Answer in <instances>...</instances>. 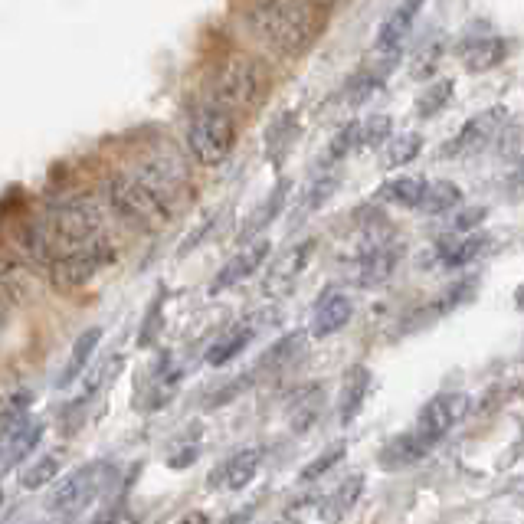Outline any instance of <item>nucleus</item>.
Segmentation results:
<instances>
[{"label": "nucleus", "mask_w": 524, "mask_h": 524, "mask_svg": "<svg viewBox=\"0 0 524 524\" xmlns=\"http://www.w3.org/2000/svg\"><path fill=\"white\" fill-rule=\"evenodd\" d=\"M390 138H393L390 115L374 112L371 118H364L361 122V148H380V145H387Z\"/></svg>", "instance_id": "f704fd0d"}, {"label": "nucleus", "mask_w": 524, "mask_h": 524, "mask_svg": "<svg viewBox=\"0 0 524 524\" xmlns=\"http://www.w3.org/2000/svg\"><path fill=\"white\" fill-rule=\"evenodd\" d=\"M4 321H7V295L0 292V328H4Z\"/></svg>", "instance_id": "79ce46f5"}, {"label": "nucleus", "mask_w": 524, "mask_h": 524, "mask_svg": "<svg viewBox=\"0 0 524 524\" xmlns=\"http://www.w3.org/2000/svg\"><path fill=\"white\" fill-rule=\"evenodd\" d=\"M289 190H292L289 177H279L276 187L269 190V197L262 200V204H259L253 213H249V220L243 223V230H240V240H243V243L259 240V236L269 230V223L279 220V213L285 210V204H289Z\"/></svg>", "instance_id": "2eb2a0df"}, {"label": "nucleus", "mask_w": 524, "mask_h": 524, "mask_svg": "<svg viewBox=\"0 0 524 524\" xmlns=\"http://www.w3.org/2000/svg\"><path fill=\"white\" fill-rule=\"evenodd\" d=\"M475 292H479V282H475V279H459V282H452L449 289L436 299L433 315H449V312H456V308H462L466 302H472Z\"/></svg>", "instance_id": "473e14b6"}, {"label": "nucleus", "mask_w": 524, "mask_h": 524, "mask_svg": "<svg viewBox=\"0 0 524 524\" xmlns=\"http://www.w3.org/2000/svg\"><path fill=\"white\" fill-rule=\"evenodd\" d=\"M348 456V443H331L321 456H315L308 466H302V472H299V482H318V479H325V475L338 466V462Z\"/></svg>", "instance_id": "2f4dec72"}, {"label": "nucleus", "mask_w": 524, "mask_h": 524, "mask_svg": "<svg viewBox=\"0 0 524 524\" xmlns=\"http://www.w3.org/2000/svg\"><path fill=\"white\" fill-rule=\"evenodd\" d=\"M423 4H426V0H400V4L393 7V14L384 20V27L377 30L374 50L384 53V56H387V53H397L400 43L410 37V30H413L416 17H420Z\"/></svg>", "instance_id": "ddd939ff"}, {"label": "nucleus", "mask_w": 524, "mask_h": 524, "mask_svg": "<svg viewBox=\"0 0 524 524\" xmlns=\"http://www.w3.org/2000/svg\"><path fill=\"white\" fill-rule=\"evenodd\" d=\"M161 302H164V292H158V299H154L148 308L145 328H141V335H138V348H148V344L154 341V331H158V325H161Z\"/></svg>", "instance_id": "58836bf2"}, {"label": "nucleus", "mask_w": 524, "mask_h": 524, "mask_svg": "<svg viewBox=\"0 0 524 524\" xmlns=\"http://www.w3.org/2000/svg\"><path fill=\"white\" fill-rule=\"evenodd\" d=\"M335 190H338V177L335 174L315 181L312 187L305 190V197H302V213H315L321 204H328V197L335 194Z\"/></svg>", "instance_id": "c9c22d12"}, {"label": "nucleus", "mask_w": 524, "mask_h": 524, "mask_svg": "<svg viewBox=\"0 0 524 524\" xmlns=\"http://www.w3.org/2000/svg\"><path fill=\"white\" fill-rule=\"evenodd\" d=\"M246 27L279 56H302L325 30V14L312 0H249Z\"/></svg>", "instance_id": "f257e3e1"}, {"label": "nucleus", "mask_w": 524, "mask_h": 524, "mask_svg": "<svg viewBox=\"0 0 524 524\" xmlns=\"http://www.w3.org/2000/svg\"><path fill=\"white\" fill-rule=\"evenodd\" d=\"M459 204H462V187L459 184L430 181L423 204H420V213H426V217H443V213H452Z\"/></svg>", "instance_id": "cd10ccee"}, {"label": "nucleus", "mask_w": 524, "mask_h": 524, "mask_svg": "<svg viewBox=\"0 0 524 524\" xmlns=\"http://www.w3.org/2000/svg\"><path fill=\"white\" fill-rule=\"evenodd\" d=\"M439 56H443V40H433L430 46H423L420 56L413 59L410 73H413L416 79H423V73H433V66L439 63Z\"/></svg>", "instance_id": "4c0bfd02"}, {"label": "nucleus", "mask_w": 524, "mask_h": 524, "mask_svg": "<svg viewBox=\"0 0 524 524\" xmlns=\"http://www.w3.org/2000/svg\"><path fill=\"white\" fill-rule=\"evenodd\" d=\"M40 439H43V423H37V420L23 423L20 430L10 436V443L4 446V459H0V475H7L14 466H20V462L40 446Z\"/></svg>", "instance_id": "393cba45"}, {"label": "nucleus", "mask_w": 524, "mask_h": 524, "mask_svg": "<svg viewBox=\"0 0 524 524\" xmlns=\"http://www.w3.org/2000/svg\"><path fill=\"white\" fill-rule=\"evenodd\" d=\"M33 262L23 256L10 253L7 246H0V292L4 295H33L37 285H33Z\"/></svg>", "instance_id": "4be33fe9"}, {"label": "nucleus", "mask_w": 524, "mask_h": 524, "mask_svg": "<svg viewBox=\"0 0 524 524\" xmlns=\"http://www.w3.org/2000/svg\"><path fill=\"white\" fill-rule=\"evenodd\" d=\"M259 466H262V449L246 446L240 452H233V456L220 466V472H213L210 488L223 485V488H230V492H243V488L256 479Z\"/></svg>", "instance_id": "4468645a"}, {"label": "nucleus", "mask_w": 524, "mask_h": 524, "mask_svg": "<svg viewBox=\"0 0 524 524\" xmlns=\"http://www.w3.org/2000/svg\"><path fill=\"white\" fill-rule=\"evenodd\" d=\"M420 151H423V138L416 135V131H400V135H393L384 145V168L397 171L403 164L420 158Z\"/></svg>", "instance_id": "c756f323"}, {"label": "nucleus", "mask_w": 524, "mask_h": 524, "mask_svg": "<svg viewBox=\"0 0 524 524\" xmlns=\"http://www.w3.org/2000/svg\"><path fill=\"white\" fill-rule=\"evenodd\" d=\"M400 253H403V249L393 240H374L371 246L364 249L361 269H357V279H361V285H384L393 276V269H397Z\"/></svg>", "instance_id": "f3484780"}, {"label": "nucleus", "mask_w": 524, "mask_h": 524, "mask_svg": "<svg viewBox=\"0 0 524 524\" xmlns=\"http://www.w3.org/2000/svg\"><path fill=\"white\" fill-rule=\"evenodd\" d=\"M256 338V328L253 325H240V328H230L226 331L223 338H217L210 344V351H207V364L210 367H226L233 361V357H240L249 344H253Z\"/></svg>", "instance_id": "a878e982"}, {"label": "nucleus", "mask_w": 524, "mask_h": 524, "mask_svg": "<svg viewBox=\"0 0 524 524\" xmlns=\"http://www.w3.org/2000/svg\"><path fill=\"white\" fill-rule=\"evenodd\" d=\"M295 138H299V122H295V115L292 112L279 115L276 122H272V128L266 131V154L279 164L285 154L292 151Z\"/></svg>", "instance_id": "c85d7f7f"}, {"label": "nucleus", "mask_w": 524, "mask_h": 524, "mask_svg": "<svg viewBox=\"0 0 524 524\" xmlns=\"http://www.w3.org/2000/svg\"><path fill=\"white\" fill-rule=\"evenodd\" d=\"M299 348H302V335H289V338L276 341L266 351V357H262V367H279V364H285L289 357L299 354Z\"/></svg>", "instance_id": "e433bc0d"}, {"label": "nucleus", "mask_w": 524, "mask_h": 524, "mask_svg": "<svg viewBox=\"0 0 524 524\" xmlns=\"http://www.w3.org/2000/svg\"><path fill=\"white\" fill-rule=\"evenodd\" d=\"M269 253H272V243L266 240V236H259V240L246 243V246L240 249V253H236V256L217 272V276H213L210 295H220V292H226V289H233V285H240L243 279L256 276V272L262 269V262L269 259Z\"/></svg>", "instance_id": "9b49d317"}, {"label": "nucleus", "mask_w": 524, "mask_h": 524, "mask_svg": "<svg viewBox=\"0 0 524 524\" xmlns=\"http://www.w3.org/2000/svg\"><path fill=\"white\" fill-rule=\"evenodd\" d=\"M0 498H4V492H0Z\"/></svg>", "instance_id": "c03bdc74"}, {"label": "nucleus", "mask_w": 524, "mask_h": 524, "mask_svg": "<svg viewBox=\"0 0 524 524\" xmlns=\"http://www.w3.org/2000/svg\"><path fill=\"white\" fill-rule=\"evenodd\" d=\"M276 524H289V521H276Z\"/></svg>", "instance_id": "37998d69"}, {"label": "nucleus", "mask_w": 524, "mask_h": 524, "mask_svg": "<svg viewBox=\"0 0 524 524\" xmlns=\"http://www.w3.org/2000/svg\"><path fill=\"white\" fill-rule=\"evenodd\" d=\"M472 407L469 393H436V397L426 403V407L420 410V416H416L413 430L420 433L426 443H443V439L456 430V426L466 420V413Z\"/></svg>", "instance_id": "6e6552de"}, {"label": "nucleus", "mask_w": 524, "mask_h": 524, "mask_svg": "<svg viewBox=\"0 0 524 524\" xmlns=\"http://www.w3.org/2000/svg\"><path fill=\"white\" fill-rule=\"evenodd\" d=\"M371 367L367 364H351L341 377V393H338V420L341 426H351L361 416L367 393H371Z\"/></svg>", "instance_id": "f8f14e48"}, {"label": "nucleus", "mask_w": 524, "mask_h": 524, "mask_svg": "<svg viewBox=\"0 0 524 524\" xmlns=\"http://www.w3.org/2000/svg\"><path fill=\"white\" fill-rule=\"evenodd\" d=\"M236 148V115L207 102L187 122V151L204 168H220Z\"/></svg>", "instance_id": "39448f33"}, {"label": "nucleus", "mask_w": 524, "mask_h": 524, "mask_svg": "<svg viewBox=\"0 0 524 524\" xmlns=\"http://www.w3.org/2000/svg\"><path fill=\"white\" fill-rule=\"evenodd\" d=\"M459 59L466 66V73H492L508 59V40L498 37V33H485V37L462 46Z\"/></svg>", "instance_id": "dca6fc26"}, {"label": "nucleus", "mask_w": 524, "mask_h": 524, "mask_svg": "<svg viewBox=\"0 0 524 524\" xmlns=\"http://www.w3.org/2000/svg\"><path fill=\"white\" fill-rule=\"evenodd\" d=\"M99 341H102V328H86V331H82V335L76 338V344H73V354H69V361L63 364V374H59L56 387L76 384V380L82 377V371H86V364L92 361L95 348H99Z\"/></svg>", "instance_id": "b1692460"}, {"label": "nucleus", "mask_w": 524, "mask_h": 524, "mask_svg": "<svg viewBox=\"0 0 524 524\" xmlns=\"http://www.w3.org/2000/svg\"><path fill=\"white\" fill-rule=\"evenodd\" d=\"M354 318V299L344 289H328L312 308V321H308V335L325 341L335 338L338 331H344Z\"/></svg>", "instance_id": "9d476101"}, {"label": "nucleus", "mask_w": 524, "mask_h": 524, "mask_svg": "<svg viewBox=\"0 0 524 524\" xmlns=\"http://www.w3.org/2000/svg\"><path fill=\"white\" fill-rule=\"evenodd\" d=\"M312 253H315V243H312V240L292 246L289 253H285V256L276 262V266L269 269V276H266V292H272V295L289 292L292 285H295V279H299L302 272H305V266H308V259H312Z\"/></svg>", "instance_id": "aec40b11"}, {"label": "nucleus", "mask_w": 524, "mask_h": 524, "mask_svg": "<svg viewBox=\"0 0 524 524\" xmlns=\"http://www.w3.org/2000/svg\"><path fill=\"white\" fill-rule=\"evenodd\" d=\"M177 524H210V518L204 515V511H187V515Z\"/></svg>", "instance_id": "a19ab883"}, {"label": "nucleus", "mask_w": 524, "mask_h": 524, "mask_svg": "<svg viewBox=\"0 0 524 524\" xmlns=\"http://www.w3.org/2000/svg\"><path fill=\"white\" fill-rule=\"evenodd\" d=\"M364 492V475L357 472V475H348L335 492H328L325 498H321V505H318V518L325 521V524H338L344 521L354 511L357 505V498H361Z\"/></svg>", "instance_id": "412c9836"}, {"label": "nucleus", "mask_w": 524, "mask_h": 524, "mask_svg": "<svg viewBox=\"0 0 524 524\" xmlns=\"http://www.w3.org/2000/svg\"><path fill=\"white\" fill-rule=\"evenodd\" d=\"M492 236L488 233H462V236H446V240L436 243V256L446 269H466L469 262L479 259Z\"/></svg>", "instance_id": "a211bd4d"}, {"label": "nucleus", "mask_w": 524, "mask_h": 524, "mask_svg": "<svg viewBox=\"0 0 524 524\" xmlns=\"http://www.w3.org/2000/svg\"><path fill=\"white\" fill-rule=\"evenodd\" d=\"M426 187L430 181H423V177H410V174H400V177H390V181L380 187V200L384 204H393L400 210H420L423 197H426Z\"/></svg>", "instance_id": "5701e85b"}, {"label": "nucleus", "mask_w": 524, "mask_h": 524, "mask_svg": "<svg viewBox=\"0 0 524 524\" xmlns=\"http://www.w3.org/2000/svg\"><path fill=\"white\" fill-rule=\"evenodd\" d=\"M63 469V456H40L20 472V488L23 492H40V488L53 485V479Z\"/></svg>", "instance_id": "7c9ffc66"}, {"label": "nucleus", "mask_w": 524, "mask_h": 524, "mask_svg": "<svg viewBox=\"0 0 524 524\" xmlns=\"http://www.w3.org/2000/svg\"><path fill=\"white\" fill-rule=\"evenodd\" d=\"M37 220H40V230L46 236V246H50L53 259L73 253V249L105 236L102 204L95 197H86V194L56 200V204L46 207V213H40Z\"/></svg>", "instance_id": "f03ea898"}, {"label": "nucleus", "mask_w": 524, "mask_h": 524, "mask_svg": "<svg viewBox=\"0 0 524 524\" xmlns=\"http://www.w3.org/2000/svg\"><path fill=\"white\" fill-rule=\"evenodd\" d=\"M115 259H118L115 243L109 240V236H99V240H92L86 246L73 249V253L53 259L46 272H50V285L56 292H79V289H86L102 269H109Z\"/></svg>", "instance_id": "0eeeda50"}, {"label": "nucleus", "mask_w": 524, "mask_h": 524, "mask_svg": "<svg viewBox=\"0 0 524 524\" xmlns=\"http://www.w3.org/2000/svg\"><path fill=\"white\" fill-rule=\"evenodd\" d=\"M485 217H488L485 207H469V210H462L456 217L452 230H456V233H479V226L485 223Z\"/></svg>", "instance_id": "ea45409f"}, {"label": "nucleus", "mask_w": 524, "mask_h": 524, "mask_svg": "<svg viewBox=\"0 0 524 524\" xmlns=\"http://www.w3.org/2000/svg\"><path fill=\"white\" fill-rule=\"evenodd\" d=\"M269 99V73L253 56H233L213 79V99L226 112H256Z\"/></svg>", "instance_id": "20e7f679"}, {"label": "nucleus", "mask_w": 524, "mask_h": 524, "mask_svg": "<svg viewBox=\"0 0 524 524\" xmlns=\"http://www.w3.org/2000/svg\"><path fill=\"white\" fill-rule=\"evenodd\" d=\"M354 148H361V122H348L344 128L335 131V138H331L325 161H328V164H338V161L348 158V154H351Z\"/></svg>", "instance_id": "72a5a7b5"}, {"label": "nucleus", "mask_w": 524, "mask_h": 524, "mask_svg": "<svg viewBox=\"0 0 524 524\" xmlns=\"http://www.w3.org/2000/svg\"><path fill=\"white\" fill-rule=\"evenodd\" d=\"M452 95H456V79H433L430 86L416 95L413 115L423 118V122H426V118H436L439 112H446V105L452 102Z\"/></svg>", "instance_id": "bb28decb"}, {"label": "nucleus", "mask_w": 524, "mask_h": 524, "mask_svg": "<svg viewBox=\"0 0 524 524\" xmlns=\"http://www.w3.org/2000/svg\"><path fill=\"white\" fill-rule=\"evenodd\" d=\"M433 443H426V439L416 433V430H407L400 436H393L390 443L380 449V466L397 472V469H407V466H416L420 459L430 456Z\"/></svg>", "instance_id": "6ab92c4d"}, {"label": "nucleus", "mask_w": 524, "mask_h": 524, "mask_svg": "<svg viewBox=\"0 0 524 524\" xmlns=\"http://www.w3.org/2000/svg\"><path fill=\"white\" fill-rule=\"evenodd\" d=\"M105 200H109V207L122 217L125 223L138 226V230H161V226H168L174 220V207L164 200L161 194H154V190L138 181L131 171H122V174H112L109 181H105Z\"/></svg>", "instance_id": "7ed1b4c3"}, {"label": "nucleus", "mask_w": 524, "mask_h": 524, "mask_svg": "<svg viewBox=\"0 0 524 524\" xmlns=\"http://www.w3.org/2000/svg\"><path fill=\"white\" fill-rule=\"evenodd\" d=\"M112 482H115L112 462H102V459L86 462V466H79L73 475H66V479H59L53 485L50 498H46V511H50L53 518H76L79 511H86Z\"/></svg>", "instance_id": "423d86ee"}, {"label": "nucleus", "mask_w": 524, "mask_h": 524, "mask_svg": "<svg viewBox=\"0 0 524 524\" xmlns=\"http://www.w3.org/2000/svg\"><path fill=\"white\" fill-rule=\"evenodd\" d=\"M505 122H508L505 105H492V109L472 115L469 122L456 131V138L446 141L439 154H443V158H469V154H479V151H485L488 145H492L498 135H502Z\"/></svg>", "instance_id": "1a4fd4ad"}]
</instances>
